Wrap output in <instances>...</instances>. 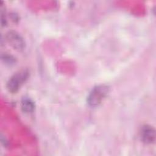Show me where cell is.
I'll return each mask as SVG.
<instances>
[{"instance_id":"4","label":"cell","mask_w":156,"mask_h":156,"mask_svg":"<svg viewBox=\"0 0 156 156\" xmlns=\"http://www.w3.org/2000/svg\"><path fill=\"white\" fill-rule=\"evenodd\" d=\"M140 137L143 142L146 144H151L155 141V131L152 127L144 125L141 129Z\"/></svg>"},{"instance_id":"5","label":"cell","mask_w":156,"mask_h":156,"mask_svg":"<svg viewBox=\"0 0 156 156\" xmlns=\"http://www.w3.org/2000/svg\"><path fill=\"white\" fill-rule=\"evenodd\" d=\"M21 107L22 110L27 113H31L34 111L35 108V105L34 102L28 98H24L21 100Z\"/></svg>"},{"instance_id":"3","label":"cell","mask_w":156,"mask_h":156,"mask_svg":"<svg viewBox=\"0 0 156 156\" xmlns=\"http://www.w3.org/2000/svg\"><path fill=\"white\" fill-rule=\"evenodd\" d=\"M7 40L15 49L21 51L24 47V41L23 38L16 32L10 31L6 35Z\"/></svg>"},{"instance_id":"2","label":"cell","mask_w":156,"mask_h":156,"mask_svg":"<svg viewBox=\"0 0 156 156\" xmlns=\"http://www.w3.org/2000/svg\"><path fill=\"white\" fill-rule=\"evenodd\" d=\"M28 75L29 73L27 70H22L12 76L7 83L8 90L11 93L16 92L27 79Z\"/></svg>"},{"instance_id":"1","label":"cell","mask_w":156,"mask_h":156,"mask_svg":"<svg viewBox=\"0 0 156 156\" xmlns=\"http://www.w3.org/2000/svg\"><path fill=\"white\" fill-rule=\"evenodd\" d=\"M108 92V87L104 85L96 86L90 93L87 102L91 107L98 106L101 103Z\"/></svg>"}]
</instances>
